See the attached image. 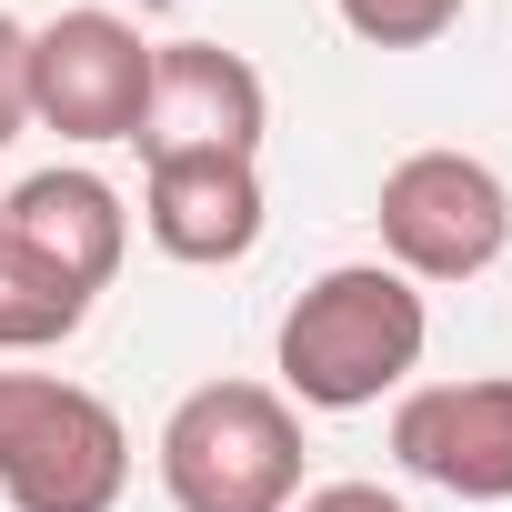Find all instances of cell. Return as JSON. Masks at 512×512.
<instances>
[{"label": "cell", "mask_w": 512, "mask_h": 512, "mask_svg": "<svg viewBox=\"0 0 512 512\" xmlns=\"http://www.w3.org/2000/svg\"><path fill=\"white\" fill-rule=\"evenodd\" d=\"M151 101V41L121 11H61L31 31V121L61 141H131Z\"/></svg>", "instance_id": "5"}, {"label": "cell", "mask_w": 512, "mask_h": 512, "mask_svg": "<svg viewBox=\"0 0 512 512\" xmlns=\"http://www.w3.org/2000/svg\"><path fill=\"white\" fill-rule=\"evenodd\" d=\"M292 512H412V502L382 492V482H322V492H302Z\"/></svg>", "instance_id": "13"}, {"label": "cell", "mask_w": 512, "mask_h": 512, "mask_svg": "<svg viewBox=\"0 0 512 512\" xmlns=\"http://www.w3.org/2000/svg\"><path fill=\"white\" fill-rule=\"evenodd\" d=\"M372 221H382V251L402 282H472L512 251V191L472 151H402L382 171Z\"/></svg>", "instance_id": "4"}, {"label": "cell", "mask_w": 512, "mask_h": 512, "mask_svg": "<svg viewBox=\"0 0 512 512\" xmlns=\"http://www.w3.org/2000/svg\"><path fill=\"white\" fill-rule=\"evenodd\" d=\"M272 131V91L241 51L221 41H171L151 51V101H141V161H171V151H262Z\"/></svg>", "instance_id": "7"}, {"label": "cell", "mask_w": 512, "mask_h": 512, "mask_svg": "<svg viewBox=\"0 0 512 512\" xmlns=\"http://www.w3.org/2000/svg\"><path fill=\"white\" fill-rule=\"evenodd\" d=\"M21 121H31V31L0 11V151L21 141Z\"/></svg>", "instance_id": "12"}, {"label": "cell", "mask_w": 512, "mask_h": 512, "mask_svg": "<svg viewBox=\"0 0 512 512\" xmlns=\"http://www.w3.org/2000/svg\"><path fill=\"white\" fill-rule=\"evenodd\" d=\"M81 322H91V292H71V282H51V272L0 251V352H51Z\"/></svg>", "instance_id": "10"}, {"label": "cell", "mask_w": 512, "mask_h": 512, "mask_svg": "<svg viewBox=\"0 0 512 512\" xmlns=\"http://www.w3.org/2000/svg\"><path fill=\"white\" fill-rule=\"evenodd\" d=\"M422 342H432L422 282H402L392 262H342L282 312L272 362L302 412H372L382 392L422 372Z\"/></svg>", "instance_id": "1"}, {"label": "cell", "mask_w": 512, "mask_h": 512, "mask_svg": "<svg viewBox=\"0 0 512 512\" xmlns=\"http://www.w3.org/2000/svg\"><path fill=\"white\" fill-rule=\"evenodd\" d=\"M0 251L101 302L111 272H121V251H131V211H121V191L101 171H31L11 201H0Z\"/></svg>", "instance_id": "8"}, {"label": "cell", "mask_w": 512, "mask_h": 512, "mask_svg": "<svg viewBox=\"0 0 512 512\" xmlns=\"http://www.w3.org/2000/svg\"><path fill=\"white\" fill-rule=\"evenodd\" d=\"M392 462L452 502H512V382H422L392 402Z\"/></svg>", "instance_id": "6"}, {"label": "cell", "mask_w": 512, "mask_h": 512, "mask_svg": "<svg viewBox=\"0 0 512 512\" xmlns=\"http://www.w3.org/2000/svg\"><path fill=\"white\" fill-rule=\"evenodd\" d=\"M262 171L241 151H171L151 161L141 181V231L191 272H221V262H251V241H262Z\"/></svg>", "instance_id": "9"}, {"label": "cell", "mask_w": 512, "mask_h": 512, "mask_svg": "<svg viewBox=\"0 0 512 512\" xmlns=\"http://www.w3.org/2000/svg\"><path fill=\"white\" fill-rule=\"evenodd\" d=\"M171 512H292L302 502V412L272 382H201L161 422Z\"/></svg>", "instance_id": "2"}, {"label": "cell", "mask_w": 512, "mask_h": 512, "mask_svg": "<svg viewBox=\"0 0 512 512\" xmlns=\"http://www.w3.org/2000/svg\"><path fill=\"white\" fill-rule=\"evenodd\" d=\"M131 492V432L91 382L0 372V502L11 512H111Z\"/></svg>", "instance_id": "3"}, {"label": "cell", "mask_w": 512, "mask_h": 512, "mask_svg": "<svg viewBox=\"0 0 512 512\" xmlns=\"http://www.w3.org/2000/svg\"><path fill=\"white\" fill-rule=\"evenodd\" d=\"M332 11H342V31L372 41V51H432L472 0H332Z\"/></svg>", "instance_id": "11"}]
</instances>
